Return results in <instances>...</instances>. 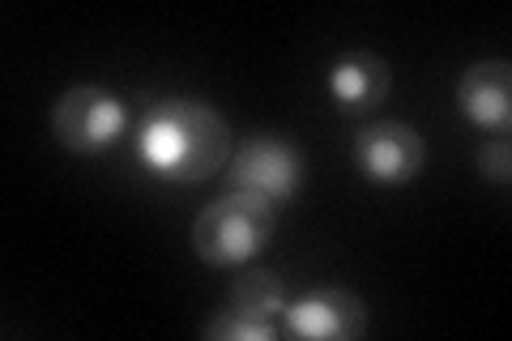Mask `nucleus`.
I'll list each match as a JSON object with an SVG mask.
<instances>
[{"mask_svg":"<svg viewBox=\"0 0 512 341\" xmlns=\"http://www.w3.org/2000/svg\"><path fill=\"white\" fill-rule=\"evenodd\" d=\"M363 329H367V303L342 286H320L286 307V333L291 337L346 341V337H359Z\"/></svg>","mask_w":512,"mask_h":341,"instance_id":"6","label":"nucleus"},{"mask_svg":"<svg viewBox=\"0 0 512 341\" xmlns=\"http://www.w3.org/2000/svg\"><path fill=\"white\" fill-rule=\"evenodd\" d=\"M274 222V201L256 197V192H231V197H218L197 214L192 248L214 269L244 265L274 239Z\"/></svg>","mask_w":512,"mask_h":341,"instance_id":"2","label":"nucleus"},{"mask_svg":"<svg viewBox=\"0 0 512 341\" xmlns=\"http://www.w3.org/2000/svg\"><path fill=\"white\" fill-rule=\"evenodd\" d=\"M274 320L248 316V312H218L210 324H205V337L210 341H274Z\"/></svg>","mask_w":512,"mask_h":341,"instance_id":"10","label":"nucleus"},{"mask_svg":"<svg viewBox=\"0 0 512 341\" xmlns=\"http://www.w3.org/2000/svg\"><path fill=\"white\" fill-rule=\"evenodd\" d=\"M231 307L235 312H248V316H261V320H274L286 307V282L269 269H252L244 278H235Z\"/></svg>","mask_w":512,"mask_h":341,"instance_id":"9","label":"nucleus"},{"mask_svg":"<svg viewBox=\"0 0 512 341\" xmlns=\"http://www.w3.org/2000/svg\"><path fill=\"white\" fill-rule=\"evenodd\" d=\"M457 107L461 116L474 120L478 128H508L512 120V73L508 60H483L470 64L457 81Z\"/></svg>","mask_w":512,"mask_h":341,"instance_id":"7","label":"nucleus"},{"mask_svg":"<svg viewBox=\"0 0 512 341\" xmlns=\"http://www.w3.org/2000/svg\"><path fill=\"white\" fill-rule=\"evenodd\" d=\"M231 154V128L210 103L167 99L141 124V158L163 180H210Z\"/></svg>","mask_w":512,"mask_h":341,"instance_id":"1","label":"nucleus"},{"mask_svg":"<svg viewBox=\"0 0 512 341\" xmlns=\"http://www.w3.org/2000/svg\"><path fill=\"white\" fill-rule=\"evenodd\" d=\"M227 180L235 192H256L265 201H286L303 184V154H299V145L282 141L274 133L248 137L231 158Z\"/></svg>","mask_w":512,"mask_h":341,"instance_id":"4","label":"nucleus"},{"mask_svg":"<svg viewBox=\"0 0 512 341\" xmlns=\"http://www.w3.org/2000/svg\"><path fill=\"white\" fill-rule=\"evenodd\" d=\"M52 133L64 150L99 154L124 133V103L99 86H73L52 107Z\"/></svg>","mask_w":512,"mask_h":341,"instance_id":"3","label":"nucleus"},{"mask_svg":"<svg viewBox=\"0 0 512 341\" xmlns=\"http://www.w3.org/2000/svg\"><path fill=\"white\" fill-rule=\"evenodd\" d=\"M350 154H355V167L372 184L402 188L410 180H419V171H423V162H427V145H423V137L414 133L410 124H402V120H380V124L359 128L355 150H350Z\"/></svg>","mask_w":512,"mask_h":341,"instance_id":"5","label":"nucleus"},{"mask_svg":"<svg viewBox=\"0 0 512 341\" xmlns=\"http://www.w3.org/2000/svg\"><path fill=\"white\" fill-rule=\"evenodd\" d=\"M478 171L491 184H508L512 180V145L508 137H491L483 150H478Z\"/></svg>","mask_w":512,"mask_h":341,"instance_id":"11","label":"nucleus"},{"mask_svg":"<svg viewBox=\"0 0 512 341\" xmlns=\"http://www.w3.org/2000/svg\"><path fill=\"white\" fill-rule=\"evenodd\" d=\"M393 77L389 64L372 52H346L338 64L329 69V94L342 111H372L380 99L389 94Z\"/></svg>","mask_w":512,"mask_h":341,"instance_id":"8","label":"nucleus"}]
</instances>
